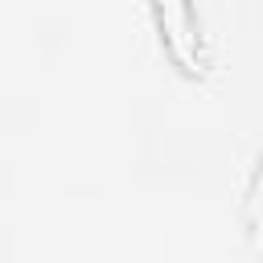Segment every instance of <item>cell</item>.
<instances>
[{"instance_id": "1", "label": "cell", "mask_w": 263, "mask_h": 263, "mask_svg": "<svg viewBox=\"0 0 263 263\" xmlns=\"http://www.w3.org/2000/svg\"><path fill=\"white\" fill-rule=\"evenodd\" d=\"M156 25H160L164 49H168L185 70H201V53H197V33H193L189 0H156Z\"/></svg>"}]
</instances>
